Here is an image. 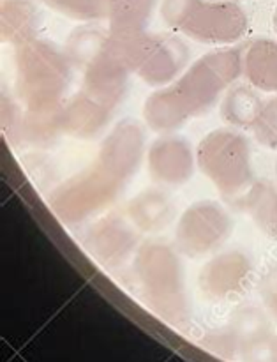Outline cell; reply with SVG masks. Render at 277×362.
Here are the masks:
<instances>
[{
    "instance_id": "1",
    "label": "cell",
    "mask_w": 277,
    "mask_h": 362,
    "mask_svg": "<svg viewBox=\"0 0 277 362\" xmlns=\"http://www.w3.org/2000/svg\"><path fill=\"white\" fill-rule=\"evenodd\" d=\"M240 76L242 52L237 48L214 49L194 60L175 81L145 99V124L155 133H173L191 119L211 112L223 92Z\"/></svg>"
},
{
    "instance_id": "2",
    "label": "cell",
    "mask_w": 277,
    "mask_h": 362,
    "mask_svg": "<svg viewBox=\"0 0 277 362\" xmlns=\"http://www.w3.org/2000/svg\"><path fill=\"white\" fill-rule=\"evenodd\" d=\"M133 276L147 306L166 320H182L189 311L184 283V269L177 247L151 240L138 247Z\"/></svg>"
},
{
    "instance_id": "3",
    "label": "cell",
    "mask_w": 277,
    "mask_h": 362,
    "mask_svg": "<svg viewBox=\"0 0 277 362\" xmlns=\"http://www.w3.org/2000/svg\"><path fill=\"white\" fill-rule=\"evenodd\" d=\"M196 166L225 200L244 207L253 189L254 170L249 140L233 129H216L196 148Z\"/></svg>"
},
{
    "instance_id": "4",
    "label": "cell",
    "mask_w": 277,
    "mask_h": 362,
    "mask_svg": "<svg viewBox=\"0 0 277 362\" xmlns=\"http://www.w3.org/2000/svg\"><path fill=\"white\" fill-rule=\"evenodd\" d=\"M168 27L201 45H233L246 35L249 20L232 0H163Z\"/></svg>"
},
{
    "instance_id": "5",
    "label": "cell",
    "mask_w": 277,
    "mask_h": 362,
    "mask_svg": "<svg viewBox=\"0 0 277 362\" xmlns=\"http://www.w3.org/2000/svg\"><path fill=\"white\" fill-rule=\"evenodd\" d=\"M71 66L66 52L45 39L18 46L16 90L25 108L62 105L71 83Z\"/></svg>"
},
{
    "instance_id": "6",
    "label": "cell",
    "mask_w": 277,
    "mask_h": 362,
    "mask_svg": "<svg viewBox=\"0 0 277 362\" xmlns=\"http://www.w3.org/2000/svg\"><path fill=\"white\" fill-rule=\"evenodd\" d=\"M124 180L94 161L90 168L60 184L49 197V205L60 221L76 225L108 209L124 187Z\"/></svg>"
},
{
    "instance_id": "7",
    "label": "cell",
    "mask_w": 277,
    "mask_h": 362,
    "mask_svg": "<svg viewBox=\"0 0 277 362\" xmlns=\"http://www.w3.org/2000/svg\"><path fill=\"white\" fill-rule=\"evenodd\" d=\"M232 230V218L223 205L212 200L196 202L177 221L175 247L189 258L207 257L225 244Z\"/></svg>"
},
{
    "instance_id": "8",
    "label": "cell",
    "mask_w": 277,
    "mask_h": 362,
    "mask_svg": "<svg viewBox=\"0 0 277 362\" xmlns=\"http://www.w3.org/2000/svg\"><path fill=\"white\" fill-rule=\"evenodd\" d=\"M83 246L105 269L119 267L138 251V230L122 216H105L88 228Z\"/></svg>"
},
{
    "instance_id": "9",
    "label": "cell",
    "mask_w": 277,
    "mask_h": 362,
    "mask_svg": "<svg viewBox=\"0 0 277 362\" xmlns=\"http://www.w3.org/2000/svg\"><path fill=\"white\" fill-rule=\"evenodd\" d=\"M194 166L196 152L193 151V145L177 134H161L147 151L148 175L161 186H184L193 177Z\"/></svg>"
},
{
    "instance_id": "10",
    "label": "cell",
    "mask_w": 277,
    "mask_h": 362,
    "mask_svg": "<svg viewBox=\"0 0 277 362\" xmlns=\"http://www.w3.org/2000/svg\"><path fill=\"white\" fill-rule=\"evenodd\" d=\"M253 279V264L242 251L216 255L201 267L198 285L204 296L214 300H228L242 296Z\"/></svg>"
},
{
    "instance_id": "11",
    "label": "cell",
    "mask_w": 277,
    "mask_h": 362,
    "mask_svg": "<svg viewBox=\"0 0 277 362\" xmlns=\"http://www.w3.org/2000/svg\"><path fill=\"white\" fill-rule=\"evenodd\" d=\"M145 152V131L138 120L126 119L117 124L102 141L95 163L122 179L124 182L138 172Z\"/></svg>"
},
{
    "instance_id": "12",
    "label": "cell",
    "mask_w": 277,
    "mask_h": 362,
    "mask_svg": "<svg viewBox=\"0 0 277 362\" xmlns=\"http://www.w3.org/2000/svg\"><path fill=\"white\" fill-rule=\"evenodd\" d=\"M129 74L133 73L124 66L122 60L102 46L101 52L85 67L83 92L113 110L126 98Z\"/></svg>"
},
{
    "instance_id": "13",
    "label": "cell",
    "mask_w": 277,
    "mask_h": 362,
    "mask_svg": "<svg viewBox=\"0 0 277 362\" xmlns=\"http://www.w3.org/2000/svg\"><path fill=\"white\" fill-rule=\"evenodd\" d=\"M187 60H189V48L182 39L175 35L158 34L147 60L136 74L151 87L161 88L175 81L184 73Z\"/></svg>"
},
{
    "instance_id": "14",
    "label": "cell",
    "mask_w": 277,
    "mask_h": 362,
    "mask_svg": "<svg viewBox=\"0 0 277 362\" xmlns=\"http://www.w3.org/2000/svg\"><path fill=\"white\" fill-rule=\"evenodd\" d=\"M113 110L99 103L92 95L80 94L67 99L60 110L62 133L76 140H95L106 131Z\"/></svg>"
},
{
    "instance_id": "15",
    "label": "cell",
    "mask_w": 277,
    "mask_h": 362,
    "mask_svg": "<svg viewBox=\"0 0 277 362\" xmlns=\"http://www.w3.org/2000/svg\"><path fill=\"white\" fill-rule=\"evenodd\" d=\"M175 205L161 189H145L138 193L127 205V218L138 232L158 233L172 223Z\"/></svg>"
},
{
    "instance_id": "16",
    "label": "cell",
    "mask_w": 277,
    "mask_h": 362,
    "mask_svg": "<svg viewBox=\"0 0 277 362\" xmlns=\"http://www.w3.org/2000/svg\"><path fill=\"white\" fill-rule=\"evenodd\" d=\"M242 74L257 90L277 92V42L269 37L253 39L242 53Z\"/></svg>"
},
{
    "instance_id": "17",
    "label": "cell",
    "mask_w": 277,
    "mask_h": 362,
    "mask_svg": "<svg viewBox=\"0 0 277 362\" xmlns=\"http://www.w3.org/2000/svg\"><path fill=\"white\" fill-rule=\"evenodd\" d=\"M41 13L32 0H4L2 37L14 46H23L37 39Z\"/></svg>"
},
{
    "instance_id": "18",
    "label": "cell",
    "mask_w": 277,
    "mask_h": 362,
    "mask_svg": "<svg viewBox=\"0 0 277 362\" xmlns=\"http://www.w3.org/2000/svg\"><path fill=\"white\" fill-rule=\"evenodd\" d=\"M155 0H108L106 20L108 32L129 34L147 30L152 20Z\"/></svg>"
},
{
    "instance_id": "19",
    "label": "cell",
    "mask_w": 277,
    "mask_h": 362,
    "mask_svg": "<svg viewBox=\"0 0 277 362\" xmlns=\"http://www.w3.org/2000/svg\"><path fill=\"white\" fill-rule=\"evenodd\" d=\"M265 103L251 88V85H237L230 88L221 101V117L228 126L251 129L260 117Z\"/></svg>"
},
{
    "instance_id": "20",
    "label": "cell",
    "mask_w": 277,
    "mask_h": 362,
    "mask_svg": "<svg viewBox=\"0 0 277 362\" xmlns=\"http://www.w3.org/2000/svg\"><path fill=\"white\" fill-rule=\"evenodd\" d=\"M60 110L59 106H48V108H27V112L21 117V134L25 141L32 145L53 144L60 133H62V124H60Z\"/></svg>"
},
{
    "instance_id": "21",
    "label": "cell",
    "mask_w": 277,
    "mask_h": 362,
    "mask_svg": "<svg viewBox=\"0 0 277 362\" xmlns=\"http://www.w3.org/2000/svg\"><path fill=\"white\" fill-rule=\"evenodd\" d=\"M258 228L277 240V189L269 180H257L244 204Z\"/></svg>"
},
{
    "instance_id": "22",
    "label": "cell",
    "mask_w": 277,
    "mask_h": 362,
    "mask_svg": "<svg viewBox=\"0 0 277 362\" xmlns=\"http://www.w3.org/2000/svg\"><path fill=\"white\" fill-rule=\"evenodd\" d=\"M106 37H108V34L102 32L101 28L83 25V27L74 28L73 34L67 37L64 52L69 57L71 64L81 66L85 69L87 64L101 52L102 46H105Z\"/></svg>"
},
{
    "instance_id": "23",
    "label": "cell",
    "mask_w": 277,
    "mask_h": 362,
    "mask_svg": "<svg viewBox=\"0 0 277 362\" xmlns=\"http://www.w3.org/2000/svg\"><path fill=\"white\" fill-rule=\"evenodd\" d=\"M49 9L78 21H94L106 18L108 0H42Z\"/></svg>"
},
{
    "instance_id": "24",
    "label": "cell",
    "mask_w": 277,
    "mask_h": 362,
    "mask_svg": "<svg viewBox=\"0 0 277 362\" xmlns=\"http://www.w3.org/2000/svg\"><path fill=\"white\" fill-rule=\"evenodd\" d=\"M258 144L265 148L276 151L277 148V101L271 99L264 105L260 117L257 119L254 126L251 127Z\"/></svg>"
},
{
    "instance_id": "25",
    "label": "cell",
    "mask_w": 277,
    "mask_h": 362,
    "mask_svg": "<svg viewBox=\"0 0 277 362\" xmlns=\"http://www.w3.org/2000/svg\"><path fill=\"white\" fill-rule=\"evenodd\" d=\"M261 286H264V297L267 304L272 310L277 311V269L265 276Z\"/></svg>"
},
{
    "instance_id": "26",
    "label": "cell",
    "mask_w": 277,
    "mask_h": 362,
    "mask_svg": "<svg viewBox=\"0 0 277 362\" xmlns=\"http://www.w3.org/2000/svg\"><path fill=\"white\" fill-rule=\"evenodd\" d=\"M274 30H276V34H277V9H276V13H274Z\"/></svg>"
},
{
    "instance_id": "27",
    "label": "cell",
    "mask_w": 277,
    "mask_h": 362,
    "mask_svg": "<svg viewBox=\"0 0 277 362\" xmlns=\"http://www.w3.org/2000/svg\"><path fill=\"white\" fill-rule=\"evenodd\" d=\"M276 177H277V163H276Z\"/></svg>"
},
{
    "instance_id": "28",
    "label": "cell",
    "mask_w": 277,
    "mask_h": 362,
    "mask_svg": "<svg viewBox=\"0 0 277 362\" xmlns=\"http://www.w3.org/2000/svg\"><path fill=\"white\" fill-rule=\"evenodd\" d=\"M276 101H277V95H276Z\"/></svg>"
}]
</instances>
